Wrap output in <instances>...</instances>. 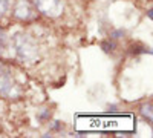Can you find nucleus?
<instances>
[{
	"label": "nucleus",
	"mask_w": 153,
	"mask_h": 138,
	"mask_svg": "<svg viewBox=\"0 0 153 138\" xmlns=\"http://www.w3.org/2000/svg\"><path fill=\"white\" fill-rule=\"evenodd\" d=\"M14 16L20 20H31L34 12L29 6L28 2H25V0H20V2H17L16 8H14Z\"/></svg>",
	"instance_id": "20e7f679"
},
{
	"label": "nucleus",
	"mask_w": 153,
	"mask_h": 138,
	"mask_svg": "<svg viewBox=\"0 0 153 138\" xmlns=\"http://www.w3.org/2000/svg\"><path fill=\"white\" fill-rule=\"evenodd\" d=\"M8 6H9L8 0H0V17L5 16V12L8 11Z\"/></svg>",
	"instance_id": "6e6552de"
},
{
	"label": "nucleus",
	"mask_w": 153,
	"mask_h": 138,
	"mask_svg": "<svg viewBox=\"0 0 153 138\" xmlns=\"http://www.w3.org/2000/svg\"><path fill=\"white\" fill-rule=\"evenodd\" d=\"M63 129V123L61 121H54L52 124H51V131H54V132H58Z\"/></svg>",
	"instance_id": "9b49d317"
},
{
	"label": "nucleus",
	"mask_w": 153,
	"mask_h": 138,
	"mask_svg": "<svg viewBox=\"0 0 153 138\" xmlns=\"http://www.w3.org/2000/svg\"><path fill=\"white\" fill-rule=\"evenodd\" d=\"M12 43H14V48H16L17 58L22 63H34L38 58L37 43L28 34H22V32L16 34L12 37Z\"/></svg>",
	"instance_id": "f257e3e1"
},
{
	"label": "nucleus",
	"mask_w": 153,
	"mask_h": 138,
	"mask_svg": "<svg viewBox=\"0 0 153 138\" xmlns=\"http://www.w3.org/2000/svg\"><path fill=\"white\" fill-rule=\"evenodd\" d=\"M123 35H124V31H123V29H118V31L112 32V39H113V40H117V39H121Z\"/></svg>",
	"instance_id": "f8f14e48"
},
{
	"label": "nucleus",
	"mask_w": 153,
	"mask_h": 138,
	"mask_svg": "<svg viewBox=\"0 0 153 138\" xmlns=\"http://www.w3.org/2000/svg\"><path fill=\"white\" fill-rule=\"evenodd\" d=\"M49 117H51V110H48V109H43V110L40 112V114L37 115V118H38V120H48Z\"/></svg>",
	"instance_id": "9d476101"
},
{
	"label": "nucleus",
	"mask_w": 153,
	"mask_h": 138,
	"mask_svg": "<svg viewBox=\"0 0 153 138\" xmlns=\"http://www.w3.org/2000/svg\"><path fill=\"white\" fill-rule=\"evenodd\" d=\"M35 8L49 17H58L63 12V2L61 0H34Z\"/></svg>",
	"instance_id": "f03ea898"
},
{
	"label": "nucleus",
	"mask_w": 153,
	"mask_h": 138,
	"mask_svg": "<svg viewBox=\"0 0 153 138\" xmlns=\"http://www.w3.org/2000/svg\"><path fill=\"white\" fill-rule=\"evenodd\" d=\"M5 48H6V35L3 32H0V54L5 51Z\"/></svg>",
	"instance_id": "1a4fd4ad"
},
{
	"label": "nucleus",
	"mask_w": 153,
	"mask_h": 138,
	"mask_svg": "<svg viewBox=\"0 0 153 138\" xmlns=\"http://www.w3.org/2000/svg\"><path fill=\"white\" fill-rule=\"evenodd\" d=\"M101 49H103L104 52H112L115 49V42H110V40H104L101 43Z\"/></svg>",
	"instance_id": "0eeeda50"
},
{
	"label": "nucleus",
	"mask_w": 153,
	"mask_h": 138,
	"mask_svg": "<svg viewBox=\"0 0 153 138\" xmlns=\"http://www.w3.org/2000/svg\"><path fill=\"white\" fill-rule=\"evenodd\" d=\"M153 106H152V103H146L143 107H141V115H143V118L147 121V123H152V120H153Z\"/></svg>",
	"instance_id": "39448f33"
},
{
	"label": "nucleus",
	"mask_w": 153,
	"mask_h": 138,
	"mask_svg": "<svg viewBox=\"0 0 153 138\" xmlns=\"http://www.w3.org/2000/svg\"><path fill=\"white\" fill-rule=\"evenodd\" d=\"M14 89V81L8 71H0V94L3 97H11Z\"/></svg>",
	"instance_id": "7ed1b4c3"
},
{
	"label": "nucleus",
	"mask_w": 153,
	"mask_h": 138,
	"mask_svg": "<svg viewBox=\"0 0 153 138\" xmlns=\"http://www.w3.org/2000/svg\"><path fill=\"white\" fill-rule=\"evenodd\" d=\"M130 52H132V54H152V51H150L149 48L139 46V45H136V46H132V48H130Z\"/></svg>",
	"instance_id": "423d86ee"
},
{
	"label": "nucleus",
	"mask_w": 153,
	"mask_h": 138,
	"mask_svg": "<svg viewBox=\"0 0 153 138\" xmlns=\"http://www.w3.org/2000/svg\"><path fill=\"white\" fill-rule=\"evenodd\" d=\"M152 12H153V11H152V9H150V11H149V12H147V16H149V19H150V20H152V19H153V14H152Z\"/></svg>",
	"instance_id": "ddd939ff"
}]
</instances>
